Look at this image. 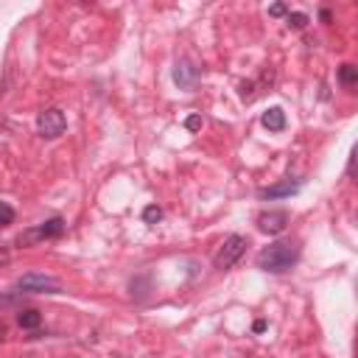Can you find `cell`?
I'll return each instance as SVG.
<instances>
[{
	"mask_svg": "<svg viewBox=\"0 0 358 358\" xmlns=\"http://www.w3.org/2000/svg\"><path fill=\"white\" fill-rule=\"evenodd\" d=\"M296 260H299V243L296 241H274V243L263 246L255 257L257 268L268 271V274H285L296 266Z\"/></svg>",
	"mask_w": 358,
	"mask_h": 358,
	"instance_id": "1",
	"label": "cell"
},
{
	"mask_svg": "<svg viewBox=\"0 0 358 358\" xmlns=\"http://www.w3.org/2000/svg\"><path fill=\"white\" fill-rule=\"evenodd\" d=\"M64 227H67L64 218L53 215V218H45L42 224H36V227L20 232V235L14 238V243H17V246H34L36 241H53V238H62V235H64Z\"/></svg>",
	"mask_w": 358,
	"mask_h": 358,
	"instance_id": "2",
	"label": "cell"
},
{
	"mask_svg": "<svg viewBox=\"0 0 358 358\" xmlns=\"http://www.w3.org/2000/svg\"><path fill=\"white\" fill-rule=\"evenodd\" d=\"M246 246H249L246 235H238V232L227 235V238H224V243H221V249L213 255V268H218V271L232 268V266H235V263L243 257Z\"/></svg>",
	"mask_w": 358,
	"mask_h": 358,
	"instance_id": "3",
	"label": "cell"
},
{
	"mask_svg": "<svg viewBox=\"0 0 358 358\" xmlns=\"http://www.w3.org/2000/svg\"><path fill=\"white\" fill-rule=\"evenodd\" d=\"M17 294H62V280L50 277V274H36L28 271L14 282Z\"/></svg>",
	"mask_w": 358,
	"mask_h": 358,
	"instance_id": "4",
	"label": "cell"
},
{
	"mask_svg": "<svg viewBox=\"0 0 358 358\" xmlns=\"http://www.w3.org/2000/svg\"><path fill=\"white\" fill-rule=\"evenodd\" d=\"M64 129H67V117H64L62 109L50 106V109H42V112L36 115V134H39V137L56 140L59 134H64Z\"/></svg>",
	"mask_w": 358,
	"mask_h": 358,
	"instance_id": "5",
	"label": "cell"
},
{
	"mask_svg": "<svg viewBox=\"0 0 358 358\" xmlns=\"http://www.w3.org/2000/svg\"><path fill=\"white\" fill-rule=\"evenodd\" d=\"M257 227L268 235H280L288 227V213L285 210H263L257 215Z\"/></svg>",
	"mask_w": 358,
	"mask_h": 358,
	"instance_id": "6",
	"label": "cell"
},
{
	"mask_svg": "<svg viewBox=\"0 0 358 358\" xmlns=\"http://www.w3.org/2000/svg\"><path fill=\"white\" fill-rule=\"evenodd\" d=\"M199 76H201V70L193 62H187V59L176 62V67H173V84L179 90H193V84L199 81Z\"/></svg>",
	"mask_w": 358,
	"mask_h": 358,
	"instance_id": "7",
	"label": "cell"
},
{
	"mask_svg": "<svg viewBox=\"0 0 358 358\" xmlns=\"http://www.w3.org/2000/svg\"><path fill=\"white\" fill-rule=\"evenodd\" d=\"M271 81H274V70H263V76L257 78V81H243L241 84V90H238V95H241V101H255L263 90H268L271 87Z\"/></svg>",
	"mask_w": 358,
	"mask_h": 358,
	"instance_id": "8",
	"label": "cell"
},
{
	"mask_svg": "<svg viewBox=\"0 0 358 358\" xmlns=\"http://www.w3.org/2000/svg\"><path fill=\"white\" fill-rule=\"evenodd\" d=\"M299 182H291V179H285V182H280V185H271V187H260L257 190V199H268V201H274V199H291V196H296L299 193Z\"/></svg>",
	"mask_w": 358,
	"mask_h": 358,
	"instance_id": "9",
	"label": "cell"
},
{
	"mask_svg": "<svg viewBox=\"0 0 358 358\" xmlns=\"http://www.w3.org/2000/svg\"><path fill=\"white\" fill-rule=\"evenodd\" d=\"M260 123H263V129H268V131H282V129H285V112H282L280 106H271V109L263 112Z\"/></svg>",
	"mask_w": 358,
	"mask_h": 358,
	"instance_id": "10",
	"label": "cell"
},
{
	"mask_svg": "<svg viewBox=\"0 0 358 358\" xmlns=\"http://www.w3.org/2000/svg\"><path fill=\"white\" fill-rule=\"evenodd\" d=\"M17 324H20L22 330H36V327L42 324V313L34 310V308H25V310L17 313Z\"/></svg>",
	"mask_w": 358,
	"mask_h": 358,
	"instance_id": "11",
	"label": "cell"
},
{
	"mask_svg": "<svg viewBox=\"0 0 358 358\" xmlns=\"http://www.w3.org/2000/svg\"><path fill=\"white\" fill-rule=\"evenodd\" d=\"M338 81H341L344 87L358 84V67H355V64H341V67H338Z\"/></svg>",
	"mask_w": 358,
	"mask_h": 358,
	"instance_id": "12",
	"label": "cell"
},
{
	"mask_svg": "<svg viewBox=\"0 0 358 358\" xmlns=\"http://www.w3.org/2000/svg\"><path fill=\"white\" fill-rule=\"evenodd\" d=\"M308 22H310V17H308L305 11H291V14H288V28H291V31H302Z\"/></svg>",
	"mask_w": 358,
	"mask_h": 358,
	"instance_id": "13",
	"label": "cell"
},
{
	"mask_svg": "<svg viewBox=\"0 0 358 358\" xmlns=\"http://www.w3.org/2000/svg\"><path fill=\"white\" fill-rule=\"evenodd\" d=\"M347 176L358 182V143H355L352 151H350V159H347Z\"/></svg>",
	"mask_w": 358,
	"mask_h": 358,
	"instance_id": "14",
	"label": "cell"
},
{
	"mask_svg": "<svg viewBox=\"0 0 358 358\" xmlns=\"http://www.w3.org/2000/svg\"><path fill=\"white\" fill-rule=\"evenodd\" d=\"M143 221H145V224H157V221H162V210H159L157 204H148V207L143 210Z\"/></svg>",
	"mask_w": 358,
	"mask_h": 358,
	"instance_id": "15",
	"label": "cell"
},
{
	"mask_svg": "<svg viewBox=\"0 0 358 358\" xmlns=\"http://www.w3.org/2000/svg\"><path fill=\"white\" fill-rule=\"evenodd\" d=\"M0 207H3V227L14 224V210H11V204H8V201H3Z\"/></svg>",
	"mask_w": 358,
	"mask_h": 358,
	"instance_id": "16",
	"label": "cell"
},
{
	"mask_svg": "<svg viewBox=\"0 0 358 358\" xmlns=\"http://www.w3.org/2000/svg\"><path fill=\"white\" fill-rule=\"evenodd\" d=\"M185 129H190V131H196V129H201V117H199V115H190V117L185 120Z\"/></svg>",
	"mask_w": 358,
	"mask_h": 358,
	"instance_id": "17",
	"label": "cell"
},
{
	"mask_svg": "<svg viewBox=\"0 0 358 358\" xmlns=\"http://www.w3.org/2000/svg\"><path fill=\"white\" fill-rule=\"evenodd\" d=\"M285 11H288V8H285V6H282V3H274V6H271V8H268V14H271V17H282V14H285Z\"/></svg>",
	"mask_w": 358,
	"mask_h": 358,
	"instance_id": "18",
	"label": "cell"
},
{
	"mask_svg": "<svg viewBox=\"0 0 358 358\" xmlns=\"http://www.w3.org/2000/svg\"><path fill=\"white\" fill-rule=\"evenodd\" d=\"M252 330H255V333H263V330H266V322H263V319H257V322L252 324Z\"/></svg>",
	"mask_w": 358,
	"mask_h": 358,
	"instance_id": "19",
	"label": "cell"
},
{
	"mask_svg": "<svg viewBox=\"0 0 358 358\" xmlns=\"http://www.w3.org/2000/svg\"><path fill=\"white\" fill-rule=\"evenodd\" d=\"M319 17H322V22H330V11H327V8H322Z\"/></svg>",
	"mask_w": 358,
	"mask_h": 358,
	"instance_id": "20",
	"label": "cell"
}]
</instances>
